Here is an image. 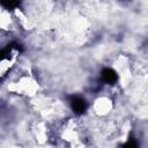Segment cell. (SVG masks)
<instances>
[{"mask_svg":"<svg viewBox=\"0 0 148 148\" xmlns=\"http://www.w3.org/2000/svg\"><path fill=\"white\" fill-rule=\"evenodd\" d=\"M123 148H139V147H138V143H136V141H135L134 139H130V140L124 145Z\"/></svg>","mask_w":148,"mask_h":148,"instance_id":"obj_3","label":"cell"},{"mask_svg":"<svg viewBox=\"0 0 148 148\" xmlns=\"http://www.w3.org/2000/svg\"><path fill=\"white\" fill-rule=\"evenodd\" d=\"M69 102H71V106H72L73 111H74L75 113H77V114L83 113V112L86 111V109H87V103H86V101H84L83 98L79 97V96H72Z\"/></svg>","mask_w":148,"mask_h":148,"instance_id":"obj_1","label":"cell"},{"mask_svg":"<svg viewBox=\"0 0 148 148\" xmlns=\"http://www.w3.org/2000/svg\"><path fill=\"white\" fill-rule=\"evenodd\" d=\"M2 5L5 7H7V8H13V7L18 6V2H16V1H9V2H2Z\"/></svg>","mask_w":148,"mask_h":148,"instance_id":"obj_4","label":"cell"},{"mask_svg":"<svg viewBox=\"0 0 148 148\" xmlns=\"http://www.w3.org/2000/svg\"><path fill=\"white\" fill-rule=\"evenodd\" d=\"M102 79L105 83H109V84H112L117 81L118 76L116 74V72L111 68H105L103 72H102Z\"/></svg>","mask_w":148,"mask_h":148,"instance_id":"obj_2","label":"cell"}]
</instances>
